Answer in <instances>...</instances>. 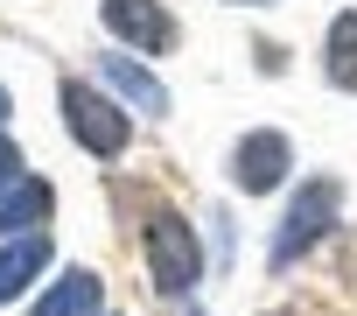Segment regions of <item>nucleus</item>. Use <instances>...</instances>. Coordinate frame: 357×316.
Segmentation results:
<instances>
[{"instance_id": "nucleus-1", "label": "nucleus", "mask_w": 357, "mask_h": 316, "mask_svg": "<svg viewBox=\"0 0 357 316\" xmlns=\"http://www.w3.org/2000/svg\"><path fill=\"white\" fill-rule=\"evenodd\" d=\"M140 260H147L154 295H168V302L197 295V281H204V239H197V225H190L183 211H168V204L147 211V225H140Z\"/></svg>"}, {"instance_id": "nucleus-2", "label": "nucleus", "mask_w": 357, "mask_h": 316, "mask_svg": "<svg viewBox=\"0 0 357 316\" xmlns=\"http://www.w3.org/2000/svg\"><path fill=\"white\" fill-rule=\"evenodd\" d=\"M336 225H343V183H336V176H308V183L287 197L280 225H273L266 267H273V274H287V267H294V260H308V253H315Z\"/></svg>"}, {"instance_id": "nucleus-3", "label": "nucleus", "mask_w": 357, "mask_h": 316, "mask_svg": "<svg viewBox=\"0 0 357 316\" xmlns=\"http://www.w3.org/2000/svg\"><path fill=\"white\" fill-rule=\"evenodd\" d=\"M56 106H63V134H70L84 155H98V162H119V155H126V141H133L126 99H112V92H98V85H84V78H63V85H56Z\"/></svg>"}, {"instance_id": "nucleus-4", "label": "nucleus", "mask_w": 357, "mask_h": 316, "mask_svg": "<svg viewBox=\"0 0 357 316\" xmlns=\"http://www.w3.org/2000/svg\"><path fill=\"white\" fill-rule=\"evenodd\" d=\"M98 22L133 57H168L175 43H183V29H175V15L161 8V0H98Z\"/></svg>"}, {"instance_id": "nucleus-5", "label": "nucleus", "mask_w": 357, "mask_h": 316, "mask_svg": "<svg viewBox=\"0 0 357 316\" xmlns=\"http://www.w3.org/2000/svg\"><path fill=\"white\" fill-rule=\"evenodd\" d=\"M287 169H294L287 134L252 127V134H238V141H231V190H245V197H273V190L287 183Z\"/></svg>"}, {"instance_id": "nucleus-6", "label": "nucleus", "mask_w": 357, "mask_h": 316, "mask_svg": "<svg viewBox=\"0 0 357 316\" xmlns=\"http://www.w3.org/2000/svg\"><path fill=\"white\" fill-rule=\"evenodd\" d=\"M56 260V246H50V232H22V239H0V309L8 302H22L36 281H43V267Z\"/></svg>"}, {"instance_id": "nucleus-7", "label": "nucleus", "mask_w": 357, "mask_h": 316, "mask_svg": "<svg viewBox=\"0 0 357 316\" xmlns=\"http://www.w3.org/2000/svg\"><path fill=\"white\" fill-rule=\"evenodd\" d=\"M98 78H105L126 106H140L147 120H168V85H161L147 64H133L126 50H105V57H98Z\"/></svg>"}, {"instance_id": "nucleus-8", "label": "nucleus", "mask_w": 357, "mask_h": 316, "mask_svg": "<svg viewBox=\"0 0 357 316\" xmlns=\"http://www.w3.org/2000/svg\"><path fill=\"white\" fill-rule=\"evenodd\" d=\"M29 316H105V281H98L91 267H63V274L29 302Z\"/></svg>"}, {"instance_id": "nucleus-9", "label": "nucleus", "mask_w": 357, "mask_h": 316, "mask_svg": "<svg viewBox=\"0 0 357 316\" xmlns=\"http://www.w3.org/2000/svg\"><path fill=\"white\" fill-rule=\"evenodd\" d=\"M56 211V190L43 176H22L15 190H0V239H22V232H43Z\"/></svg>"}, {"instance_id": "nucleus-10", "label": "nucleus", "mask_w": 357, "mask_h": 316, "mask_svg": "<svg viewBox=\"0 0 357 316\" xmlns=\"http://www.w3.org/2000/svg\"><path fill=\"white\" fill-rule=\"evenodd\" d=\"M322 78L357 99V8H343V15L322 29Z\"/></svg>"}, {"instance_id": "nucleus-11", "label": "nucleus", "mask_w": 357, "mask_h": 316, "mask_svg": "<svg viewBox=\"0 0 357 316\" xmlns=\"http://www.w3.org/2000/svg\"><path fill=\"white\" fill-rule=\"evenodd\" d=\"M22 176H29V169H22V148L8 141V127H0V190H15Z\"/></svg>"}, {"instance_id": "nucleus-12", "label": "nucleus", "mask_w": 357, "mask_h": 316, "mask_svg": "<svg viewBox=\"0 0 357 316\" xmlns=\"http://www.w3.org/2000/svg\"><path fill=\"white\" fill-rule=\"evenodd\" d=\"M225 8H280V0H225Z\"/></svg>"}, {"instance_id": "nucleus-13", "label": "nucleus", "mask_w": 357, "mask_h": 316, "mask_svg": "<svg viewBox=\"0 0 357 316\" xmlns=\"http://www.w3.org/2000/svg\"><path fill=\"white\" fill-rule=\"evenodd\" d=\"M8 113H15V99H8V85H0V127H8Z\"/></svg>"}, {"instance_id": "nucleus-14", "label": "nucleus", "mask_w": 357, "mask_h": 316, "mask_svg": "<svg viewBox=\"0 0 357 316\" xmlns=\"http://www.w3.org/2000/svg\"><path fill=\"white\" fill-rule=\"evenodd\" d=\"M259 316H301V309H259Z\"/></svg>"}, {"instance_id": "nucleus-15", "label": "nucleus", "mask_w": 357, "mask_h": 316, "mask_svg": "<svg viewBox=\"0 0 357 316\" xmlns=\"http://www.w3.org/2000/svg\"><path fill=\"white\" fill-rule=\"evenodd\" d=\"M190 316H197V309H190Z\"/></svg>"}, {"instance_id": "nucleus-16", "label": "nucleus", "mask_w": 357, "mask_h": 316, "mask_svg": "<svg viewBox=\"0 0 357 316\" xmlns=\"http://www.w3.org/2000/svg\"><path fill=\"white\" fill-rule=\"evenodd\" d=\"M105 316H112V309H105Z\"/></svg>"}]
</instances>
